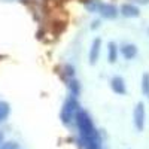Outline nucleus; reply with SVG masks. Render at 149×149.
I'll list each match as a JSON object with an SVG mask.
<instances>
[{"label":"nucleus","instance_id":"39448f33","mask_svg":"<svg viewBox=\"0 0 149 149\" xmlns=\"http://www.w3.org/2000/svg\"><path fill=\"white\" fill-rule=\"evenodd\" d=\"M110 86L116 94H125V84H124V79L119 76H115L110 81Z\"/></svg>","mask_w":149,"mask_h":149},{"label":"nucleus","instance_id":"7ed1b4c3","mask_svg":"<svg viewBox=\"0 0 149 149\" xmlns=\"http://www.w3.org/2000/svg\"><path fill=\"white\" fill-rule=\"evenodd\" d=\"M133 118H134V125L137 127L139 131H142L143 124H145V106H143V103H137V106L134 107Z\"/></svg>","mask_w":149,"mask_h":149},{"label":"nucleus","instance_id":"6e6552de","mask_svg":"<svg viewBox=\"0 0 149 149\" xmlns=\"http://www.w3.org/2000/svg\"><path fill=\"white\" fill-rule=\"evenodd\" d=\"M121 51H122V55L125 57L127 60H131V58H134L136 52H137V49H136L134 45H124L121 48Z\"/></svg>","mask_w":149,"mask_h":149},{"label":"nucleus","instance_id":"ddd939ff","mask_svg":"<svg viewBox=\"0 0 149 149\" xmlns=\"http://www.w3.org/2000/svg\"><path fill=\"white\" fill-rule=\"evenodd\" d=\"M3 142V133H0V143Z\"/></svg>","mask_w":149,"mask_h":149},{"label":"nucleus","instance_id":"423d86ee","mask_svg":"<svg viewBox=\"0 0 149 149\" xmlns=\"http://www.w3.org/2000/svg\"><path fill=\"white\" fill-rule=\"evenodd\" d=\"M100 45H102L100 39H94L93 46H91V52H90V63L91 64H94L97 61V58H98V54H100Z\"/></svg>","mask_w":149,"mask_h":149},{"label":"nucleus","instance_id":"9b49d317","mask_svg":"<svg viewBox=\"0 0 149 149\" xmlns=\"http://www.w3.org/2000/svg\"><path fill=\"white\" fill-rule=\"evenodd\" d=\"M109 61L110 63H115L116 61V45L113 42L109 43Z\"/></svg>","mask_w":149,"mask_h":149},{"label":"nucleus","instance_id":"f257e3e1","mask_svg":"<svg viewBox=\"0 0 149 149\" xmlns=\"http://www.w3.org/2000/svg\"><path fill=\"white\" fill-rule=\"evenodd\" d=\"M76 124L82 136V142L85 149H100V137L93 125L90 115L85 110H79L76 113Z\"/></svg>","mask_w":149,"mask_h":149},{"label":"nucleus","instance_id":"f03ea898","mask_svg":"<svg viewBox=\"0 0 149 149\" xmlns=\"http://www.w3.org/2000/svg\"><path fill=\"white\" fill-rule=\"evenodd\" d=\"M76 110H78V102L74 100L73 97L67 98L63 109H61V121H63L64 124H70Z\"/></svg>","mask_w":149,"mask_h":149},{"label":"nucleus","instance_id":"9d476101","mask_svg":"<svg viewBox=\"0 0 149 149\" xmlns=\"http://www.w3.org/2000/svg\"><path fill=\"white\" fill-rule=\"evenodd\" d=\"M142 91L145 95L149 97V73H145L142 78Z\"/></svg>","mask_w":149,"mask_h":149},{"label":"nucleus","instance_id":"20e7f679","mask_svg":"<svg viewBox=\"0 0 149 149\" xmlns=\"http://www.w3.org/2000/svg\"><path fill=\"white\" fill-rule=\"evenodd\" d=\"M98 12L102 14V17L104 18H115L118 15V12H116V8L115 6H112V5H98Z\"/></svg>","mask_w":149,"mask_h":149},{"label":"nucleus","instance_id":"f8f14e48","mask_svg":"<svg viewBox=\"0 0 149 149\" xmlns=\"http://www.w3.org/2000/svg\"><path fill=\"white\" fill-rule=\"evenodd\" d=\"M0 149H18V143L17 142H6L0 146Z\"/></svg>","mask_w":149,"mask_h":149},{"label":"nucleus","instance_id":"0eeeda50","mask_svg":"<svg viewBox=\"0 0 149 149\" xmlns=\"http://www.w3.org/2000/svg\"><path fill=\"white\" fill-rule=\"evenodd\" d=\"M121 12H122L124 17H128V18L137 17V15H139V9L136 8V6H133V5H122Z\"/></svg>","mask_w":149,"mask_h":149},{"label":"nucleus","instance_id":"1a4fd4ad","mask_svg":"<svg viewBox=\"0 0 149 149\" xmlns=\"http://www.w3.org/2000/svg\"><path fill=\"white\" fill-rule=\"evenodd\" d=\"M9 112H10V106L9 103L0 100V122H3L8 116H9Z\"/></svg>","mask_w":149,"mask_h":149}]
</instances>
